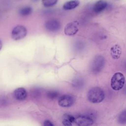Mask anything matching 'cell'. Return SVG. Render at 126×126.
I'll return each mask as SVG.
<instances>
[{
	"mask_svg": "<svg viewBox=\"0 0 126 126\" xmlns=\"http://www.w3.org/2000/svg\"><path fill=\"white\" fill-rule=\"evenodd\" d=\"M82 81L80 79L78 80H76L74 82H73V83L74 84V86L77 87H79V86H80L81 85H82Z\"/></svg>",
	"mask_w": 126,
	"mask_h": 126,
	"instance_id": "ac0fdd59",
	"label": "cell"
},
{
	"mask_svg": "<svg viewBox=\"0 0 126 126\" xmlns=\"http://www.w3.org/2000/svg\"><path fill=\"white\" fill-rule=\"evenodd\" d=\"M47 96L51 99H54L56 98L58 95H59V93L58 92H56V91H49L47 93Z\"/></svg>",
	"mask_w": 126,
	"mask_h": 126,
	"instance_id": "e0dca14e",
	"label": "cell"
},
{
	"mask_svg": "<svg viewBox=\"0 0 126 126\" xmlns=\"http://www.w3.org/2000/svg\"><path fill=\"white\" fill-rule=\"evenodd\" d=\"M80 3L78 0H70L65 2L63 5V8L65 10H71L77 7Z\"/></svg>",
	"mask_w": 126,
	"mask_h": 126,
	"instance_id": "4fadbf2b",
	"label": "cell"
},
{
	"mask_svg": "<svg viewBox=\"0 0 126 126\" xmlns=\"http://www.w3.org/2000/svg\"><path fill=\"white\" fill-rule=\"evenodd\" d=\"M2 47V43L1 41L0 40V50L1 49Z\"/></svg>",
	"mask_w": 126,
	"mask_h": 126,
	"instance_id": "ffe728a7",
	"label": "cell"
},
{
	"mask_svg": "<svg viewBox=\"0 0 126 126\" xmlns=\"http://www.w3.org/2000/svg\"><path fill=\"white\" fill-rule=\"evenodd\" d=\"M26 28L22 25L15 27L11 32V37L15 40H19L24 38L27 34Z\"/></svg>",
	"mask_w": 126,
	"mask_h": 126,
	"instance_id": "277c9868",
	"label": "cell"
},
{
	"mask_svg": "<svg viewBox=\"0 0 126 126\" xmlns=\"http://www.w3.org/2000/svg\"><path fill=\"white\" fill-rule=\"evenodd\" d=\"M111 55L113 59H118L121 54V48L118 44H115L111 48Z\"/></svg>",
	"mask_w": 126,
	"mask_h": 126,
	"instance_id": "8fae6325",
	"label": "cell"
},
{
	"mask_svg": "<svg viewBox=\"0 0 126 126\" xmlns=\"http://www.w3.org/2000/svg\"><path fill=\"white\" fill-rule=\"evenodd\" d=\"M118 122L121 124H125L126 123V113L125 110L120 114L118 117Z\"/></svg>",
	"mask_w": 126,
	"mask_h": 126,
	"instance_id": "2e32d148",
	"label": "cell"
},
{
	"mask_svg": "<svg viewBox=\"0 0 126 126\" xmlns=\"http://www.w3.org/2000/svg\"><path fill=\"white\" fill-rule=\"evenodd\" d=\"M43 126H53L54 125L52 124V123L51 121H50L49 120H46L44 121Z\"/></svg>",
	"mask_w": 126,
	"mask_h": 126,
	"instance_id": "d6986e66",
	"label": "cell"
},
{
	"mask_svg": "<svg viewBox=\"0 0 126 126\" xmlns=\"http://www.w3.org/2000/svg\"><path fill=\"white\" fill-rule=\"evenodd\" d=\"M75 102V97L71 94H65L60 97L58 100L59 105L63 107L71 106Z\"/></svg>",
	"mask_w": 126,
	"mask_h": 126,
	"instance_id": "5b68a950",
	"label": "cell"
},
{
	"mask_svg": "<svg viewBox=\"0 0 126 126\" xmlns=\"http://www.w3.org/2000/svg\"><path fill=\"white\" fill-rule=\"evenodd\" d=\"M79 23L77 21H73L68 23L64 29V33L69 36L75 34L78 31Z\"/></svg>",
	"mask_w": 126,
	"mask_h": 126,
	"instance_id": "52a82bcc",
	"label": "cell"
},
{
	"mask_svg": "<svg viewBox=\"0 0 126 126\" xmlns=\"http://www.w3.org/2000/svg\"><path fill=\"white\" fill-rule=\"evenodd\" d=\"M34 0V1H37V0Z\"/></svg>",
	"mask_w": 126,
	"mask_h": 126,
	"instance_id": "44dd1931",
	"label": "cell"
},
{
	"mask_svg": "<svg viewBox=\"0 0 126 126\" xmlns=\"http://www.w3.org/2000/svg\"><path fill=\"white\" fill-rule=\"evenodd\" d=\"M108 5L107 2L104 0H99L96 1L93 6V10L94 12L98 13L105 9Z\"/></svg>",
	"mask_w": 126,
	"mask_h": 126,
	"instance_id": "9c48e42d",
	"label": "cell"
},
{
	"mask_svg": "<svg viewBox=\"0 0 126 126\" xmlns=\"http://www.w3.org/2000/svg\"><path fill=\"white\" fill-rule=\"evenodd\" d=\"M75 117L68 114H65L63 116L62 123L64 126H69L74 123Z\"/></svg>",
	"mask_w": 126,
	"mask_h": 126,
	"instance_id": "7c38bea8",
	"label": "cell"
},
{
	"mask_svg": "<svg viewBox=\"0 0 126 126\" xmlns=\"http://www.w3.org/2000/svg\"><path fill=\"white\" fill-rule=\"evenodd\" d=\"M94 122L93 119L89 116H79L75 118L74 121V123L80 126H91Z\"/></svg>",
	"mask_w": 126,
	"mask_h": 126,
	"instance_id": "8992f818",
	"label": "cell"
},
{
	"mask_svg": "<svg viewBox=\"0 0 126 126\" xmlns=\"http://www.w3.org/2000/svg\"><path fill=\"white\" fill-rule=\"evenodd\" d=\"M125 77L121 72L115 73L111 78V87L115 91H118L123 88L125 84Z\"/></svg>",
	"mask_w": 126,
	"mask_h": 126,
	"instance_id": "7a4b0ae2",
	"label": "cell"
},
{
	"mask_svg": "<svg viewBox=\"0 0 126 126\" xmlns=\"http://www.w3.org/2000/svg\"><path fill=\"white\" fill-rule=\"evenodd\" d=\"M58 0H42V4L46 7H50L55 5Z\"/></svg>",
	"mask_w": 126,
	"mask_h": 126,
	"instance_id": "9a60e30c",
	"label": "cell"
},
{
	"mask_svg": "<svg viewBox=\"0 0 126 126\" xmlns=\"http://www.w3.org/2000/svg\"><path fill=\"white\" fill-rule=\"evenodd\" d=\"M32 11V9L31 6H26L21 8L19 10V13L22 16H27L31 14Z\"/></svg>",
	"mask_w": 126,
	"mask_h": 126,
	"instance_id": "5bb4252c",
	"label": "cell"
},
{
	"mask_svg": "<svg viewBox=\"0 0 126 126\" xmlns=\"http://www.w3.org/2000/svg\"><path fill=\"white\" fill-rule=\"evenodd\" d=\"M61 23L57 19H51L47 21L45 24L46 29L50 32L58 31L61 28Z\"/></svg>",
	"mask_w": 126,
	"mask_h": 126,
	"instance_id": "ba28073f",
	"label": "cell"
},
{
	"mask_svg": "<svg viewBox=\"0 0 126 126\" xmlns=\"http://www.w3.org/2000/svg\"><path fill=\"white\" fill-rule=\"evenodd\" d=\"M105 64V59L101 55L96 56L94 59L92 66V71L94 73L99 72L103 68Z\"/></svg>",
	"mask_w": 126,
	"mask_h": 126,
	"instance_id": "3957f363",
	"label": "cell"
},
{
	"mask_svg": "<svg viewBox=\"0 0 126 126\" xmlns=\"http://www.w3.org/2000/svg\"><path fill=\"white\" fill-rule=\"evenodd\" d=\"M105 94L103 91L99 87H94L90 89L87 94L89 101L93 103H98L103 100Z\"/></svg>",
	"mask_w": 126,
	"mask_h": 126,
	"instance_id": "6da1fadb",
	"label": "cell"
},
{
	"mask_svg": "<svg viewBox=\"0 0 126 126\" xmlns=\"http://www.w3.org/2000/svg\"><path fill=\"white\" fill-rule=\"evenodd\" d=\"M13 95L16 99L22 101L26 98L27 96V92L24 88H18L14 91Z\"/></svg>",
	"mask_w": 126,
	"mask_h": 126,
	"instance_id": "30bf717a",
	"label": "cell"
}]
</instances>
